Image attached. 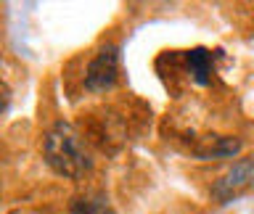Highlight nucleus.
<instances>
[{
  "label": "nucleus",
  "mask_w": 254,
  "mask_h": 214,
  "mask_svg": "<svg viewBox=\"0 0 254 214\" xmlns=\"http://www.w3.org/2000/svg\"><path fill=\"white\" fill-rule=\"evenodd\" d=\"M43 156L56 174L69 177V180H79L93 169L90 151L85 148L79 132L69 122H56L51 130L45 132Z\"/></svg>",
  "instance_id": "1"
},
{
  "label": "nucleus",
  "mask_w": 254,
  "mask_h": 214,
  "mask_svg": "<svg viewBox=\"0 0 254 214\" xmlns=\"http://www.w3.org/2000/svg\"><path fill=\"white\" fill-rule=\"evenodd\" d=\"M252 188H254V156L238 159L222 177H217V182L212 185L209 193L217 204H230Z\"/></svg>",
  "instance_id": "2"
},
{
  "label": "nucleus",
  "mask_w": 254,
  "mask_h": 214,
  "mask_svg": "<svg viewBox=\"0 0 254 214\" xmlns=\"http://www.w3.org/2000/svg\"><path fill=\"white\" fill-rule=\"evenodd\" d=\"M119 77V48L117 45H103L98 53L90 58L85 69V87L90 93H103L117 85Z\"/></svg>",
  "instance_id": "3"
},
{
  "label": "nucleus",
  "mask_w": 254,
  "mask_h": 214,
  "mask_svg": "<svg viewBox=\"0 0 254 214\" xmlns=\"http://www.w3.org/2000/svg\"><path fill=\"white\" fill-rule=\"evenodd\" d=\"M186 61H188V74L196 85H209L212 79V71H214V58H212V51L206 48H190L186 53Z\"/></svg>",
  "instance_id": "4"
},
{
  "label": "nucleus",
  "mask_w": 254,
  "mask_h": 214,
  "mask_svg": "<svg viewBox=\"0 0 254 214\" xmlns=\"http://www.w3.org/2000/svg\"><path fill=\"white\" fill-rule=\"evenodd\" d=\"M244 143L238 138H225V135H220V138L209 140L206 146L198 151V159H228V156H236L238 151H241Z\"/></svg>",
  "instance_id": "5"
},
{
  "label": "nucleus",
  "mask_w": 254,
  "mask_h": 214,
  "mask_svg": "<svg viewBox=\"0 0 254 214\" xmlns=\"http://www.w3.org/2000/svg\"><path fill=\"white\" fill-rule=\"evenodd\" d=\"M69 214H111L103 196H77L69 204Z\"/></svg>",
  "instance_id": "6"
},
{
  "label": "nucleus",
  "mask_w": 254,
  "mask_h": 214,
  "mask_svg": "<svg viewBox=\"0 0 254 214\" xmlns=\"http://www.w3.org/2000/svg\"><path fill=\"white\" fill-rule=\"evenodd\" d=\"M8 103H11V90H8V85L3 82V79H0V116L5 114Z\"/></svg>",
  "instance_id": "7"
}]
</instances>
